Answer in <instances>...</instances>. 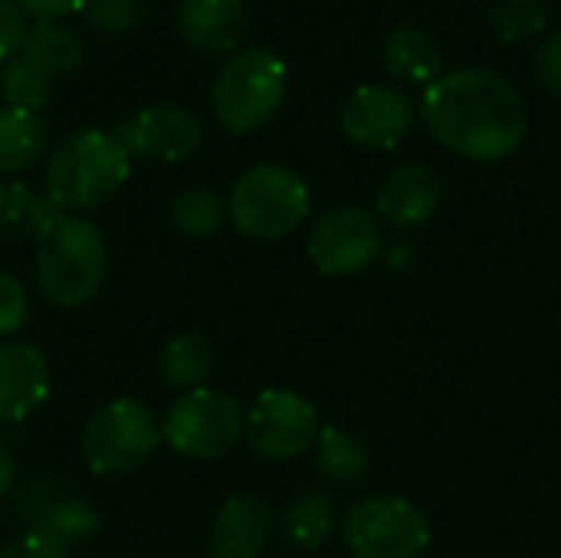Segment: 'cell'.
<instances>
[{"mask_svg":"<svg viewBox=\"0 0 561 558\" xmlns=\"http://www.w3.org/2000/svg\"><path fill=\"white\" fill-rule=\"evenodd\" d=\"M421 122L454 155L500 161L523 145L529 112L506 76L483 66H463L440 72V79L424 89Z\"/></svg>","mask_w":561,"mask_h":558,"instance_id":"1","label":"cell"},{"mask_svg":"<svg viewBox=\"0 0 561 558\" xmlns=\"http://www.w3.org/2000/svg\"><path fill=\"white\" fill-rule=\"evenodd\" d=\"M131 174V155L115 132L79 128L66 135L46 164V197L66 214L102 207Z\"/></svg>","mask_w":561,"mask_h":558,"instance_id":"2","label":"cell"},{"mask_svg":"<svg viewBox=\"0 0 561 558\" xmlns=\"http://www.w3.org/2000/svg\"><path fill=\"white\" fill-rule=\"evenodd\" d=\"M108 247L102 230L76 214H56L36 234V286L59 309H79L102 289Z\"/></svg>","mask_w":561,"mask_h":558,"instance_id":"3","label":"cell"},{"mask_svg":"<svg viewBox=\"0 0 561 558\" xmlns=\"http://www.w3.org/2000/svg\"><path fill=\"white\" fill-rule=\"evenodd\" d=\"M283 95H286V62L263 46L237 49L217 69L210 86L214 115L233 135H247L266 125L283 105Z\"/></svg>","mask_w":561,"mask_h":558,"instance_id":"4","label":"cell"},{"mask_svg":"<svg viewBox=\"0 0 561 558\" xmlns=\"http://www.w3.org/2000/svg\"><path fill=\"white\" fill-rule=\"evenodd\" d=\"M309 187L293 168L256 164L237 178L227 214L243 237L279 240L309 217Z\"/></svg>","mask_w":561,"mask_h":558,"instance_id":"5","label":"cell"},{"mask_svg":"<svg viewBox=\"0 0 561 558\" xmlns=\"http://www.w3.org/2000/svg\"><path fill=\"white\" fill-rule=\"evenodd\" d=\"M161 441V424L138 398H112L82 428V460L99 477L141 467Z\"/></svg>","mask_w":561,"mask_h":558,"instance_id":"6","label":"cell"},{"mask_svg":"<svg viewBox=\"0 0 561 558\" xmlns=\"http://www.w3.org/2000/svg\"><path fill=\"white\" fill-rule=\"evenodd\" d=\"M243 428L247 414L230 395L214 388H194L171 401L161 421V437L181 457L220 460L240 444Z\"/></svg>","mask_w":561,"mask_h":558,"instance_id":"7","label":"cell"},{"mask_svg":"<svg viewBox=\"0 0 561 558\" xmlns=\"http://www.w3.org/2000/svg\"><path fill=\"white\" fill-rule=\"evenodd\" d=\"M345 543L355 558H421L431 546V523L411 500L368 497L348 510Z\"/></svg>","mask_w":561,"mask_h":558,"instance_id":"8","label":"cell"},{"mask_svg":"<svg viewBox=\"0 0 561 558\" xmlns=\"http://www.w3.org/2000/svg\"><path fill=\"white\" fill-rule=\"evenodd\" d=\"M319 431V411L309 398H302L299 391L270 388L250 405L243 437L263 460L279 464L312 451Z\"/></svg>","mask_w":561,"mask_h":558,"instance_id":"9","label":"cell"},{"mask_svg":"<svg viewBox=\"0 0 561 558\" xmlns=\"http://www.w3.org/2000/svg\"><path fill=\"white\" fill-rule=\"evenodd\" d=\"M381 253L378 217L365 207H335L309 234V260L322 276L365 273Z\"/></svg>","mask_w":561,"mask_h":558,"instance_id":"10","label":"cell"},{"mask_svg":"<svg viewBox=\"0 0 561 558\" xmlns=\"http://www.w3.org/2000/svg\"><path fill=\"white\" fill-rule=\"evenodd\" d=\"M115 135L122 138V145L128 148L131 158L174 164V161L191 158L201 148L204 128H201V118L194 112H187L184 105L154 102V105L131 112L118 125Z\"/></svg>","mask_w":561,"mask_h":558,"instance_id":"11","label":"cell"},{"mask_svg":"<svg viewBox=\"0 0 561 558\" xmlns=\"http://www.w3.org/2000/svg\"><path fill=\"white\" fill-rule=\"evenodd\" d=\"M414 122L408 95L394 86H358L339 115L342 135L358 148H394Z\"/></svg>","mask_w":561,"mask_h":558,"instance_id":"12","label":"cell"},{"mask_svg":"<svg viewBox=\"0 0 561 558\" xmlns=\"http://www.w3.org/2000/svg\"><path fill=\"white\" fill-rule=\"evenodd\" d=\"M46 355L20 339H0V424L26 421L49 398Z\"/></svg>","mask_w":561,"mask_h":558,"instance_id":"13","label":"cell"},{"mask_svg":"<svg viewBox=\"0 0 561 558\" xmlns=\"http://www.w3.org/2000/svg\"><path fill=\"white\" fill-rule=\"evenodd\" d=\"M273 536V513L260 497H230L207 533L210 558H263Z\"/></svg>","mask_w":561,"mask_h":558,"instance_id":"14","label":"cell"},{"mask_svg":"<svg viewBox=\"0 0 561 558\" xmlns=\"http://www.w3.org/2000/svg\"><path fill=\"white\" fill-rule=\"evenodd\" d=\"M444 187L434 168L427 164H401L388 174L378 191V214L398 230H411L427 224L440 207Z\"/></svg>","mask_w":561,"mask_h":558,"instance_id":"15","label":"cell"},{"mask_svg":"<svg viewBox=\"0 0 561 558\" xmlns=\"http://www.w3.org/2000/svg\"><path fill=\"white\" fill-rule=\"evenodd\" d=\"M181 36L204 53H227L247 33L243 0H181L178 3Z\"/></svg>","mask_w":561,"mask_h":558,"instance_id":"16","label":"cell"},{"mask_svg":"<svg viewBox=\"0 0 561 558\" xmlns=\"http://www.w3.org/2000/svg\"><path fill=\"white\" fill-rule=\"evenodd\" d=\"M20 56L39 69L46 79H62V76H72L79 66H82V56H85V43L82 36L66 26V23H56V20H36L30 30H26V39L20 46Z\"/></svg>","mask_w":561,"mask_h":558,"instance_id":"17","label":"cell"},{"mask_svg":"<svg viewBox=\"0 0 561 558\" xmlns=\"http://www.w3.org/2000/svg\"><path fill=\"white\" fill-rule=\"evenodd\" d=\"M381 59L394 79L424 86V89L434 79H440V69H444L434 36L421 26H394L381 46Z\"/></svg>","mask_w":561,"mask_h":558,"instance_id":"18","label":"cell"},{"mask_svg":"<svg viewBox=\"0 0 561 558\" xmlns=\"http://www.w3.org/2000/svg\"><path fill=\"white\" fill-rule=\"evenodd\" d=\"M49 148V128L36 112L0 109V174H20L33 168Z\"/></svg>","mask_w":561,"mask_h":558,"instance_id":"19","label":"cell"},{"mask_svg":"<svg viewBox=\"0 0 561 558\" xmlns=\"http://www.w3.org/2000/svg\"><path fill=\"white\" fill-rule=\"evenodd\" d=\"M62 207L46 194H33L20 181H0V247H13L26 237H36Z\"/></svg>","mask_w":561,"mask_h":558,"instance_id":"20","label":"cell"},{"mask_svg":"<svg viewBox=\"0 0 561 558\" xmlns=\"http://www.w3.org/2000/svg\"><path fill=\"white\" fill-rule=\"evenodd\" d=\"M335 533V503L325 493L296 497L279 516V536L299 553L322 549Z\"/></svg>","mask_w":561,"mask_h":558,"instance_id":"21","label":"cell"},{"mask_svg":"<svg viewBox=\"0 0 561 558\" xmlns=\"http://www.w3.org/2000/svg\"><path fill=\"white\" fill-rule=\"evenodd\" d=\"M161 378L168 388L174 391H194V388H204V382L210 378L214 372V349L204 335L197 332H181V335H171L161 349Z\"/></svg>","mask_w":561,"mask_h":558,"instance_id":"22","label":"cell"},{"mask_svg":"<svg viewBox=\"0 0 561 558\" xmlns=\"http://www.w3.org/2000/svg\"><path fill=\"white\" fill-rule=\"evenodd\" d=\"M312 454H316L319 474L325 480L339 483V487L365 480V474L371 467V451L365 447V441L342 431V428H332V424H325L319 431V437L312 444Z\"/></svg>","mask_w":561,"mask_h":558,"instance_id":"23","label":"cell"},{"mask_svg":"<svg viewBox=\"0 0 561 558\" xmlns=\"http://www.w3.org/2000/svg\"><path fill=\"white\" fill-rule=\"evenodd\" d=\"M33 526H43L46 533H53L56 539L72 546V543H85L99 533V510L82 497H56V500L43 503Z\"/></svg>","mask_w":561,"mask_h":558,"instance_id":"24","label":"cell"},{"mask_svg":"<svg viewBox=\"0 0 561 558\" xmlns=\"http://www.w3.org/2000/svg\"><path fill=\"white\" fill-rule=\"evenodd\" d=\"M224 217H227L224 201L214 191H207V187L181 191L171 201V224L187 240H207V237H214L224 227Z\"/></svg>","mask_w":561,"mask_h":558,"instance_id":"25","label":"cell"},{"mask_svg":"<svg viewBox=\"0 0 561 558\" xmlns=\"http://www.w3.org/2000/svg\"><path fill=\"white\" fill-rule=\"evenodd\" d=\"M0 95L7 102V109H23V112H36L49 105L53 95V79H46L39 69H33L23 56H13L7 62H0Z\"/></svg>","mask_w":561,"mask_h":558,"instance_id":"26","label":"cell"},{"mask_svg":"<svg viewBox=\"0 0 561 558\" xmlns=\"http://www.w3.org/2000/svg\"><path fill=\"white\" fill-rule=\"evenodd\" d=\"M486 20L503 43H523L546 30L549 10L546 0H490Z\"/></svg>","mask_w":561,"mask_h":558,"instance_id":"27","label":"cell"},{"mask_svg":"<svg viewBox=\"0 0 561 558\" xmlns=\"http://www.w3.org/2000/svg\"><path fill=\"white\" fill-rule=\"evenodd\" d=\"M85 20L99 33H128L145 20L141 0H85Z\"/></svg>","mask_w":561,"mask_h":558,"instance_id":"28","label":"cell"},{"mask_svg":"<svg viewBox=\"0 0 561 558\" xmlns=\"http://www.w3.org/2000/svg\"><path fill=\"white\" fill-rule=\"evenodd\" d=\"M0 558H69V546L43 526H30L3 546Z\"/></svg>","mask_w":561,"mask_h":558,"instance_id":"29","label":"cell"},{"mask_svg":"<svg viewBox=\"0 0 561 558\" xmlns=\"http://www.w3.org/2000/svg\"><path fill=\"white\" fill-rule=\"evenodd\" d=\"M26 309H30V303H26L23 283L13 273L0 270V339H7V335L23 329Z\"/></svg>","mask_w":561,"mask_h":558,"instance_id":"30","label":"cell"},{"mask_svg":"<svg viewBox=\"0 0 561 558\" xmlns=\"http://www.w3.org/2000/svg\"><path fill=\"white\" fill-rule=\"evenodd\" d=\"M26 30V13L16 7V0H0V62L20 56Z\"/></svg>","mask_w":561,"mask_h":558,"instance_id":"31","label":"cell"},{"mask_svg":"<svg viewBox=\"0 0 561 558\" xmlns=\"http://www.w3.org/2000/svg\"><path fill=\"white\" fill-rule=\"evenodd\" d=\"M536 76L549 95L561 99V30L549 33L536 49Z\"/></svg>","mask_w":561,"mask_h":558,"instance_id":"32","label":"cell"},{"mask_svg":"<svg viewBox=\"0 0 561 558\" xmlns=\"http://www.w3.org/2000/svg\"><path fill=\"white\" fill-rule=\"evenodd\" d=\"M16 7H20L26 16L53 20V16H66V13L82 10V7H85V0H16Z\"/></svg>","mask_w":561,"mask_h":558,"instance_id":"33","label":"cell"},{"mask_svg":"<svg viewBox=\"0 0 561 558\" xmlns=\"http://www.w3.org/2000/svg\"><path fill=\"white\" fill-rule=\"evenodd\" d=\"M13 483H16V464H13L10 451L0 444V500L13 490Z\"/></svg>","mask_w":561,"mask_h":558,"instance_id":"34","label":"cell"}]
</instances>
